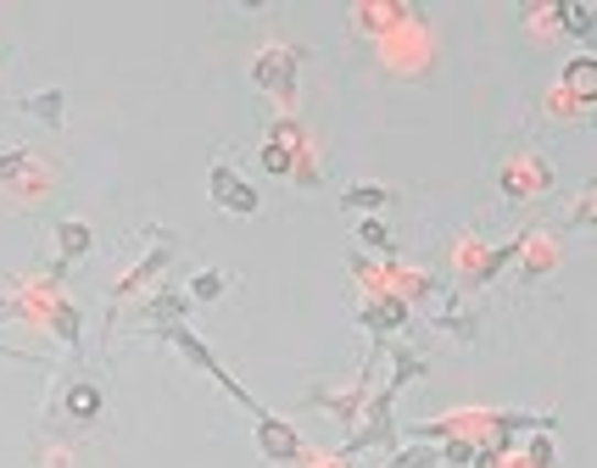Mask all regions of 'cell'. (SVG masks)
Segmentation results:
<instances>
[{
    "mask_svg": "<svg viewBox=\"0 0 597 468\" xmlns=\"http://www.w3.org/2000/svg\"><path fill=\"white\" fill-rule=\"evenodd\" d=\"M352 23L386 40V34L408 29V23H413V12H408V7H397V0H369V7H358V12H352Z\"/></svg>",
    "mask_w": 597,
    "mask_h": 468,
    "instance_id": "obj_12",
    "label": "cell"
},
{
    "mask_svg": "<svg viewBox=\"0 0 597 468\" xmlns=\"http://www.w3.org/2000/svg\"><path fill=\"white\" fill-rule=\"evenodd\" d=\"M258 451H263L269 462H296V457H302V435H296L285 418L258 413Z\"/></svg>",
    "mask_w": 597,
    "mask_h": 468,
    "instance_id": "obj_9",
    "label": "cell"
},
{
    "mask_svg": "<svg viewBox=\"0 0 597 468\" xmlns=\"http://www.w3.org/2000/svg\"><path fill=\"white\" fill-rule=\"evenodd\" d=\"M23 112L34 118V123H45V129H62L67 118V96H62V89H40V96H23Z\"/></svg>",
    "mask_w": 597,
    "mask_h": 468,
    "instance_id": "obj_14",
    "label": "cell"
},
{
    "mask_svg": "<svg viewBox=\"0 0 597 468\" xmlns=\"http://www.w3.org/2000/svg\"><path fill=\"white\" fill-rule=\"evenodd\" d=\"M291 178H296V184H302V191H307V184H318L324 173H318V162H313V156L302 151V156H296V167H291Z\"/></svg>",
    "mask_w": 597,
    "mask_h": 468,
    "instance_id": "obj_23",
    "label": "cell"
},
{
    "mask_svg": "<svg viewBox=\"0 0 597 468\" xmlns=\"http://www.w3.org/2000/svg\"><path fill=\"white\" fill-rule=\"evenodd\" d=\"M358 324H363L375 340H391L397 329H408V302H402V296H363Z\"/></svg>",
    "mask_w": 597,
    "mask_h": 468,
    "instance_id": "obj_7",
    "label": "cell"
},
{
    "mask_svg": "<svg viewBox=\"0 0 597 468\" xmlns=\"http://www.w3.org/2000/svg\"><path fill=\"white\" fill-rule=\"evenodd\" d=\"M307 62V51L302 45H285V40H269L258 56H251V84L258 89H269V96H296V67Z\"/></svg>",
    "mask_w": 597,
    "mask_h": 468,
    "instance_id": "obj_2",
    "label": "cell"
},
{
    "mask_svg": "<svg viewBox=\"0 0 597 468\" xmlns=\"http://www.w3.org/2000/svg\"><path fill=\"white\" fill-rule=\"evenodd\" d=\"M207 196H213V207L218 213H235V218H251L263 202H258V191L229 167V162H213V173H207Z\"/></svg>",
    "mask_w": 597,
    "mask_h": 468,
    "instance_id": "obj_5",
    "label": "cell"
},
{
    "mask_svg": "<svg viewBox=\"0 0 597 468\" xmlns=\"http://www.w3.org/2000/svg\"><path fill=\"white\" fill-rule=\"evenodd\" d=\"M591 202H597V196H591V184H586V191L575 196V207H569V224H575V229H591Z\"/></svg>",
    "mask_w": 597,
    "mask_h": 468,
    "instance_id": "obj_22",
    "label": "cell"
},
{
    "mask_svg": "<svg viewBox=\"0 0 597 468\" xmlns=\"http://www.w3.org/2000/svg\"><path fill=\"white\" fill-rule=\"evenodd\" d=\"M558 23H564L575 40H591V7H558Z\"/></svg>",
    "mask_w": 597,
    "mask_h": 468,
    "instance_id": "obj_20",
    "label": "cell"
},
{
    "mask_svg": "<svg viewBox=\"0 0 597 468\" xmlns=\"http://www.w3.org/2000/svg\"><path fill=\"white\" fill-rule=\"evenodd\" d=\"M56 251H62V262H84V257L96 251L90 224H84V218H62V224H56Z\"/></svg>",
    "mask_w": 597,
    "mask_h": 468,
    "instance_id": "obj_13",
    "label": "cell"
},
{
    "mask_svg": "<svg viewBox=\"0 0 597 468\" xmlns=\"http://www.w3.org/2000/svg\"><path fill=\"white\" fill-rule=\"evenodd\" d=\"M224 291H229V273H224V268H202V273L191 279V285H185L191 302H218Z\"/></svg>",
    "mask_w": 597,
    "mask_h": 468,
    "instance_id": "obj_16",
    "label": "cell"
},
{
    "mask_svg": "<svg viewBox=\"0 0 597 468\" xmlns=\"http://www.w3.org/2000/svg\"><path fill=\"white\" fill-rule=\"evenodd\" d=\"M191 307H196V302H191L185 291H156L151 302H140V307H134V324H145V329L156 335V329H167V324H185V318H191Z\"/></svg>",
    "mask_w": 597,
    "mask_h": 468,
    "instance_id": "obj_8",
    "label": "cell"
},
{
    "mask_svg": "<svg viewBox=\"0 0 597 468\" xmlns=\"http://www.w3.org/2000/svg\"><path fill=\"white\" fill-rule=\"evenodd\" d=\"M151 235V251L140 257V262H129L123 273H118V285H112V307H123L129 296H140L145 285H151V279L167 268V262H174L180 257V240H174V229H145Z\"/></svg>",
    "mask_w": 597,
    "mask_h": 468,
    "instance_id": "obj_3",
    "label": "cell"
},
{
    "mask_svg": "<svg viewBox=\"0 0 597 468\" xmlns=\"http://www.w3.org/2000/svg\"><path fill=\"white\" fill-rule=\"evenodd\" d=\"M358 240H363V246H375V251H386V257H391V235H386V229H380V224H375V218H358Z\"/></svg>",
    "mask_w": 597,
    "mask_h": 468,
    "instance_id": "obj_21",
    "label": "cell"
},
{
    "mask_svg": "<svg viewBox=\"0 0 597 468\" xmlns=\"http://www.w3.org/2000/svg\"><path fill=\"white\" fill-rule=\"evenodd\" d=\"M553 191V162L542 156V151H508L502 162H497V196L502 202H536V196H547Z\"/></svg>",
    "mask_w": 597,
    "mask_h": 468,
    "instance_id": "obj_1",
    "label": "cell"
},
{
    "mask_svg": "<svg viewBox=\"0 0 597 468\" xmlns=\"http://www.w3.org/2000/svg\"><path fill=\"white\" fill-rule=\"evenodd\" d=\"M0 357H12V362H29V351H18V346H0Z\"/></svg>",
    "mask_w": 597,
    "mask_h": 468,
    "instance_id": "obj_24",
    "label": "cell"
},
{
    "mask_svg": "<svg viewBox=\"0 0 597 468\" xmlns=\"http://www.w3.org/2000/svg\"><path fill=\"white\" fill-rule=\"evenodd\" d=\"M520 457H525V468H553V457H558V451H553V429H536Z\"/></svg>",
    "mask_w": 597,
    "mask_h": 468,
    "instance_id": "obj_19",
    "label": "cell"
},
{
    "mask_svg": "<svg viewBox=\"0 0 597 468\" xmlns=\"http://www.w3.org/2000/svg\"><path fill=\"white\" fill-rule=\"evenodd\" d=\"M436 329H442L447 340H458V346H469V340L480 335V313H475V296H464V291H447V307H442V318H436Z\"/></svg>",
    "mask_w": 597,
    "mask_h": 468,
    "instance_id": "obj_10",
    "label": "cell"
},
{
    "mask_svg": "<svg viewBox=\"0 0 597 468\" xmlns=\"http://www.w3.org/2000/svg\"><path fill=\"white\" fill-rule=\"evenodd\" d=\"M591 73H597L591 56H575V62L564 67V89H569V96H580V107H591Z\"/></svg>",
    "mask_w": 597,
    "mask_h": 468,
    "instance_id": "obj_17",
    "label": "cell"
},
{
    "mask_svg": "<svg viewBox=\"0 0 597 468\" xmlns=\"http://www.w3.org/2000/svg\"><path fill=\"white\" fill-rule=\"evenodd\" d=\"M391 468H442V446H424V440H413V446H397Z\"/></svg>",
    "mask_w": 597,
    "mask_h": 468,
    "instance_id": "obj_18",
    "label": "cell"
},
{
    "mask_svg": "<svg viewBox=\"0 0 597 468\" xmlns=\"http://www.w3.org/2000/svg\"><path fill=\"white\" fill-rule=\"evenodd\" d=\"M101 402H107V396H101L96 380H73L67 396H62V418H67L73 429H90V424L101 418Z\"/></svg>",
    "mask_w": 597,
    "mask_h": 468,
    "instance_id": "obj_11",
    "label": "cell"
},
{
    "mask_svg": "<svg viewBox=\"0 0 597 468\" xmlns=\"http://www.w3.org/2000/svg\"><path fill=\"white\" fill-rule=\"evenodd\" d=\"M302 151H307V129H302L296 118H274V123H269V140H263V167L285 178Z\"/></svg>",
    "mask_w": 597,
    "mask_h": 468,
    "instance_id": "obj_6",
    "label": "cell"
},
{
    "mask_svg": "<svg viewBox=\"0 0 597 468\" xmlns=\"http://www.w3.org/2000/svg\"><path fill=\"white\" fill-rule=\"evenodd\" d=\"M156 340H167L174 351H185V357H191L202 373H213V380H218V385H224V391H229V396H235L246 413H263L258 402H251V391H246V385H235V373H229V368H224V362H218V357H213L202 340H196V329H191V324H167V329H156Z\"/></svg>",
    "mask_w": 597,
    "mask_h": 468,
    "instance_id": "obj_4",
    "label": "cell"
},
{
    "mask_svg": "<svg viewBox=\"0 0 597 468\" xmlns=\"http://www.w3.org/2000/svg\"><path fill=\"white\" fill-rule=\"evenodd\" d=\"M340 207H352V213L375 218L380 207H391V191H386V184H352V191H347V202H340Z\"/></svg>",
    "mask_w": 597,
    "mask_h": 468,
    "instance_id": "obj_15",
    "label": "cell"
}]
</instances>
